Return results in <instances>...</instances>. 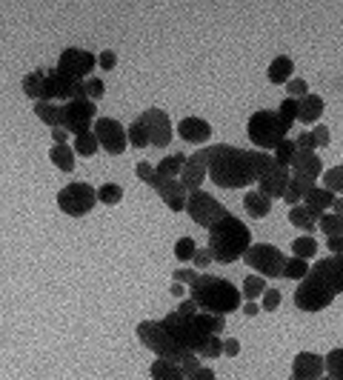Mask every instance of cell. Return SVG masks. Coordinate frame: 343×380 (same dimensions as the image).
Returning <instances> with one entry per match:
<instances>
[{
	"mask_svg": "<svg viewBox=\"0 0 343 380\" xmlns=\"http://www.w3.org/2000/svg\"><path fill=\"white\" fill-rule=\"evenodd\" d=\"M292 72H295L292 58L280 54V58H275V61L269 63V83H275V86H286V83L292 81Z\"/></svg>",
	"mask_w": 343,
	"mask_h": 380,
	"instance_id": "cell-25",
	"label": "cell"
},
{
	"mask_svg": "<svg viewBox=\"0 0 343 380\" xmlns=\"http://www.w3.org/2000/svg\"><path fill=\"white\" fill-rule=\"evenodd\" d=\"M189 192H195V189H200V183L206 180V166L200 163V160H195V158H186V163H183V169H180V178H178Z\"/></svg>",
	"mask_w": 343,
	"mask_h": 380,
	"instance_id": "cell-23",
	"label": "cell"
},
{
	"mask_svg": "<svg viewBox=\"0 0 343 380\" xmlns=\"http://www.w3.org/2000/svg\"><path fill=\"white\" fill-rule=\"evenodd\" d=\"M186 212L198 226H206V229H212L218 220H223L229 212L226 206L218 203L212 195H206L203 189H195V192H189V200H186Z\"/></svg>",
	"mask_w": 343,
	"mask_h": 380,
	"instance_id": "cell-8",
	"label": "cell"
},
{
	"mask_svg": "<svg viewBox=\"0 0 343 380\" xmlns=\"http://www.w3.org/2000/svg\"><path fill=\"white\" fill-rule=\"evenodd\" d=\"M323 189H329L335 198L343 195V166H332L323 172Z\"/></svg>",
	"mask_w": 343,
	"mask_h": 380,
	"instance_id": "cell-36",
	"label": "cell"
},
{
	"mask_svg": "<svg viewBox=\"0 0 343 380\" xmlns=\"http://www.w3.org/2000/svg\"><path fill=\"white\" fill-rule=\"evenodd\" d=\"M223 355H226V357H238V355H240V344H238L235 337L223 340Z\"/></svg>",
	"mask_w": 343,
	"mask_h": 380,
	"instance_id": "cell-56",
	"label": "cell"
},
{
	"mask_svg": "<svg viewBox=\"0 0 343 380\" xmlns=\"http://www.w3.org/2000/svg\"><path fill=\"white\" fill-rule=\"evenodd\" d=\"M292 252H295V257H300V260H312L315 255H318V240L312 237V235H303V237H298L295 243H292Z\"/></svg>",
	"mask_w": 343,
	"mask_h": 380,
	"instance_id": "cell-33",
	"label": "cell"
},
{
	"mask_svg": "<svg viewBox=\"0 0 343 380\" xmlns=\"http://www.w3.org/2000/svg\"><path fill=\"white\" fill-rule=\"evenodd\" d=\"M94 120H98V106L86 98H74L69 103H63V129L69 135H83V131H92Z\"/></svg>",
	"mask_w": 343,
	"mask_h": 380,
	"instance_id": "cell-11",
	"label": "cell"
},
{
	"mask_svg": "<svg viewBox=\"0 0 343 380\" xmlns=\"http://www.w3.org/2000/svg\"><path fill=\"white\" fill-rule=\"evenodd\" d=\"M34 115L41 118L49 129H61V126H63V106H61V103L37 101V103H34Z\"/></svg>",
	"mask_w": 343,
	"mask_h": 380,
	"instance_id": "cell-24",
	"label": "cell"
},
{
	"mask_svg": "<svg viewBox=\"0 0 343 380\" xmlns=\"http://www.w3.org/2000/svg\"><path fill=\"white\" fill-rule=\"evenodd\" d=\"M195 280H198L195 269H178L175 275H172V283H180V286H183V283H189V286H192Z\"/></svg>",
	"mask_w": 343,
	"mask_h": 380,
	"instance_id": "cell-50",
	"label": "cell"
},
{
	"mask_svg": "<svg viewBox=\"0 0 343 380\" xmlns=\"http://www.w3.org/2000/svg\"><path fill=\"white\" fill-rule=\"evenodd\" d=\"M98 66H101V69H114V66H118V54L109 52V49L101 52V54H98Z\"/></svg>",
	"mask_w": 343,
	"mask_h": 380,
	"instance_id": "cell-51",
	"label": "cell"
},
{
	"mask_svg": "<svg viewBox=\"0 0 343 380\" xmlns=\"http://www.w3.org/2000/svg\"><path fill=\"white\" fill-rule=\"evenodd\" d=\"M332 212H335L337 218H343V198H335V206H332Z\"/></svg>",
	"mask_w": 343,
	"mask_h": 380,
	"instance_id": "cell-61",
	"label": "cell"
},
{
	"mask_svg": "<svg viewBox=\"0 0 343 380\" xmlns=\"http://www.w3.org/2000/svg\"><path fill=\"white\" fill-rule=\"evenodd\" d=\"M243 206H246V215H249V218H266L272 212V200L266 195H260L258 189H255V192H246Z\"/></svg>",
	"mask_w": 343,
	"mask_h": 380,
	"instance_id": "cell-26",
	"label": "cell"
},
{
	"mask_svg": "<svg viewBox=\"0 0 343 380\" xmlns=\"http://www.w3.org/2000/svg\"><path fill=\"white\" fill-rule=\"evenodd\" d=\"M220 355H223V340H220V335L206 337L203 349L198 352V357H200V360H212V357H220Z\"/></svg>",
	"mask_w": 343,
	"mask_h": 380,
	"instance_id": "cell-44",
	"label": "cell"
},
{
	"mask_svg": "<svg viewBox=\"0 0 343 380\" xmlns=\"http://www.w3.org/2000/svg\"><path fill=\"white\" fill-rule=\"evenodd\" d=\"M149 372H152V380H186L178 363H169V360H160V357L152 363Z\"/></svg>",
	"mask_w": 343,
	"mask_h": 380,
	"instance_id": "cell-30",
	"label": "cell"
},
{
	"mask_svg": "<svg viewBox=\"0 0 343 380\" xmlns=\"http://www.w3.org/2000/svg\"><path fill=\"white\" fill-rule=\"evenodd\" d=\"M192 158L206 166V178H212L223 189H243L249 183H258L252 151L246 149L218 143V146H203Z\"/></svg>",
	"mask_w": 343,
	"mask_h": 380,
	"instance_id": "cell-1",
	"label": "cell"
},
{
	"mask_svg": "<svg viewBox=\"0 0 343 380\" xmlns=\"http://www.w3.org/2000/svg\"><path fill=\"white\" fill-rule=\"evenodd\" d=\"M83 92H86V98L94 103L98 98H103V94H106V86H103V81H101V78H94V74H92L89 81H83Z\"/></svg>",
	"mask_w": 343,
	"mask_h": 380,
	"instance_id": "cell-46",
	"label": "cell"
},
{
	"mask_svg": "<svg viewBox=\"0 0 343 380\" xmlns=\"http://www.w3.org/2000/svg\"><path fill=\"white\" fill-rule=\"evenodd\" d=\"M326 374V366H323V357L315 352H300L292 363V377L289 380H320Z\"/></svg>",
	"mask_w": 343,
	"mask_h": 380,
	"instance_id": "cell-18",
	"label": "cell"
},
{
	"mask_svg": "<svg viewBox=\"0 0 343 380\" xmlns=\"http://www.w3.org/2000/svg\"><path fill=\"white\" fill-rule=\"evenodd\" d=\"M246 135H249V140L260 151H275L286 140V129L278 120V112L260 109V112H255V115L249 118V123H246Z\"/></svg>",
	"mask_w": 343,
	"mask_h": 380,
	"instance_id": "cell-5",
	"label": "cell"
},
{
	"mask_svg": "<svg viewBox=\"0 0 343 380\" xmlns=\"http://www.w3.org/2000/svg\"><path fill=\"white\" fill-rule=\"evenodd\" d=\"M278 120L283 123V129L289 131L292 129V123L298 120V101H292V98H283V103L278 106Z\"/></svg>",
	"mask_w": 343,
	"mask_h": 380,
	"instance_id": "cell-37",
	"label": "cell"
},
{
	"mask_svg": "<svg viewBox=\"0 0 343 380\" xmlns=\"http://www.w3.org/2000/svg\"><path fill=\"white\" fill-rule=\"evenodd\" d=\"M94 203H98V189H92L89 183H69L57 192V209L69 218L89 215Z\"/></svg>",
	"mask_w": 343,
	"mask_h": 380,
	"instance_id": "cell-6",
	"label": "cell"
},
{
	"mask_svg": "<svg viewBox=\"0 0 343 380\" xmlns=\"http://www.w3.org/2000/svg\"><path fill=\"white\" fill-rule=\"evenodd\" d=\"M335 297L329 295V292H323L315 280H309V277H303L300 283H298V289H295V306L300 309V312H323L329 306Z\"/></svg>",
	"mask_w": 343,
	"mask_h": 380,
	"instance_id": "cell-14",
	"label": "cell"
},
{
	"mask_svg": "<svg viewBox=\"0 0 343 380\" xmlns=\"http://www.w3.org/2000/svg\"><path fill=\"white\" fill-rule=\"evenodd\" d=\"M189 380H218V377H215V372L209 369V366H200V369H198L192 377H189Z\"/></svg>",
	"mask_w": 343,
	"mask_h": 380,
	"instance_id": "cell-58",
	"label": "cell"
},
{
	"mask_svg": "<svg viewBox=\"0 0 343 380\" xmlns=\"http://www.w3.org/2000/svg\"><path fill=\"white\" fill-rule=\"evenodd\" d=\"M289 180H292V172L275 160V163H272V166L258 178V192L266 195L269 200L283 198V195H286V186H289Z\"/></svg>",
	"mask_w": 343,
	"mask_h": 380,
	"instance_id": "cell-17",
	"label": "cell"
},
{
	"mask_svg": "<svg viewBox=\"0 0 343 380\" xmlns=\"http://www.w3.org/2000/svg\"><path fill=\"white\" fill-rule=\"evenodd\" d=\"M49 160L61 169V172H72L74 169V151H72V146H52L49 149Z\"/></svg>",
	"mask_w": 343,
	"mask_h": 380,
	"instance_id": "cell-31",
	"label": "cell"
},
{
	"mask_svg": "<svg viewBox=\"0 0 343 380\" xmlns=\"http://www.w3.org/2000/svg\"><path fill=\"white\" fill-rule=\"evenodd\" d=\"M252 246V229L246 226L240 218L226 215L223 220H218L212 229H209V246L212 260L218 263H235L240 260Z\"/></svg>",
	"mask_w": 343,
	"mask_h": 380,
	"instance_id": "cell-2",
	"label": "cell"
},
{
	"mask_svg": "<svg viewBox=\"0 0 343 380\" xmlns=\"http://www.w3.org/2000/svg\"><path fill=\"white\" fill-rule=\"evenodd\" d=\"M92 135L98 138V143L103 146V151H109V155H123L129 140H126V129L112 120V118H98L92 126Z\"/></svg>",
	"mask_w": 343,
	"mask_h": 380,
	"instance_id": "cell-12",
	"label": "cell"
},
{
	"mask_svg": "<svg viewBox=\"0 0 343 380\" xmlns=\"http://www.w3.org/2000/svg\"><path fill=\"white\" fill-rule=\"evenodd\" d=\"M323 109H326V103H323L320 94H312V92H309V94H303V98L298 101V120H300V123H306V126H312V123L320 120Z\"/></svg>",
	"mask_w": 343,
	"mask_h": 380,
	"instance_id": "cell-21",
	"label": "cell"
},
{
	"mask_svg": "<svg viewBox=\"0 0 343 380\" xmlns=\"http://www.w3.org/2000/svg\"><path fill=\"white\" fill-rule=\"evenodd\" d=\"M46 69H34L23 78V94L32 101H43V86H46Z\"/></svg>",
	"mask_w": 343,
	"mask_h": 380,
	"instance_id": "cell-27",
	"label": "cell"
},
{
	"mask_svg": "<svg viewBox=\"0 0 343 380\" xmlns=\"http://www.w3.org/2000/svg\"><path fill=\"white\" fill-rule=\"evenodd\" d=\"M98 149H101V143H98V138H94L92 131H83V135H78L74 143H72V151H74V155H81V158L98 155Z\"/></svg>",
	"mask_w": 343,
	"mask_h": 380,
	"instance_id": "cell-32",
	"label": "cell"
},
{
	"mask_svg": "<svg viewBox=\"0 0 343 380\" xmlns=\"http://www.w3.org/2000/svg\"><path fill=\"white\" fill-rule=\"evenodd\" d=\"M278 306H280V292H278V289H266V292H263L260 309H263V312H275Z\"/></svg>",
	"mask_w": 343,
	"mask_h": 380,
	"instance_id": "cell-48",
	"label": "cell"
},
{
	"mask_svg": "<svg viewBox=\"0 0 343 380\" xmlns=\"http://www.w3.org/2000/svg\"><path fill=\"white\" fill-rule=\"evenodd\" d=\"M309 275V263L306 260H300V257H289L286 260V269H283V277H289V280H303Z\"/></svg>",
	"mask_w": 343,
	"mask_h": 380,
	"instance_id": "cell-39",
	"label": "cell"
},
{
	"mask_svg": "<svg viewBox=\"0 0 343 380\" xmlns=\"http://www.w3.org/2000/svg\"><path fill=\"white\" fill-rule=\"evenodd\" d=\"M320 380H332V377H329V374H323V377H320Z\"/></svg>",
	"mask_w": 343,
	"mask_h": 380,
	"instance_id": "cell-63",
	"label": "cell"
},
{
	"mask_svg": "<svg viewBox=\"0 0 343 380\" xmlns=\"http://www.w3.org/2000/svg\"><path fill=\"white\" fill-rule=\"evenodd\" d=\"M195 252H198V246H195V240L192 237H180L178 243H175V257L178 260H192L195 257Z\"/></svg>",
	"mask_w": 343,
	"mask_h": 380,
	"instance_id": "cell-45",
	"label": "cell"
},
{
	"mask_svg": "<svg viewBox=\"0 0 343 380\" xmlns=\"http://www.w3.org/2000/svg\"><path fill=\"white\" fill-rule=\"evenodd\" d=\"M289 169H292V178H303V180H312V183L323 175L320 158L315 155V151H300V149H298V155H295Z\"/></svg>",
	"mask_w": 343,
	"mask_h": 380,
	"instance_id": "cell-19",
	"label": "cell"
},
{
	"mask_svg": "<svg viewBox=\"0 0 343 380\" xmlns=\"http://www.w3.org/2000/svg\"><path fill=\"white\" fill-rule=\"evenodd\" d=\"M52 140H54V146H63L66 140H69V131L61 126V129H52Z\"/></svg>",
	"mask_w": 343,
	"mask_h": 380,
	"instance_id": "cell-59",
	"label": "cell"
},
{
	"mask_svg": "<svg viewBox=\"0 0 343 380\" xmlns=\"http://www.w3.org/2000/svg\"><path fill=\"white\" fill-rule=\"evenodd\" d=\"M183 163H186V155H180V151H175V155H166V158L155 166V175H160V178H166V180H175V178H180Z\"/></svg>",
	"mask_w": 343,
	"mask_h": 380,
	"instance_id": "cell-28",
	"label": "cell"
},
{
	"mask_svg": "<svg viewBox=\"0 0 343 380\" xmlns=\"http://www.w3.org/2000/svg\"><path fill=\"white\" fill-rule=\"evenodd\" d=\"M141 120H143V126H146V131H149V143L152 146H158V149H166L169 143H172V120H169V115L163 109H146L143 115H141Z\"/></svg>",
	"mask_w": 343,
	"mask_h": 380,
	"instance_id": "cell-15",
	"label": "cell"
},
{
	"mask_svg": "<svg viewBox=\"0 0 343 380\" xmlns=\"http://www.w3.org/2000/svg\"><path fill=\"white\" fill-rule=\"evenodd\" d=\"M243 260L249 263L260 277H283V269H286V255L272 243H252L249 252L243 255Z\"/></svg>",
	"mask_w": 343,
	"mask_h": 380,
	"instance_id": "cell-7",
	"label": "cell"
},
{
	"mask_svg": "<svg viewBox=\"0 0 343 380\" xmlns=\"http://www.w3.org/2000/svg\"><path fill=\"white\" fill-rule=\"evenodd\" d=\"M178 135H180V140H186V143L200 146V143H206L209 138H212V126H209L206 120H200V118H183V120L178 123Z\"/></svg>",
	"mask_w": 343,
	"mask_h": 380,
	"instance_id": "cell-20",
	"label": "cell"
},
{
	"mask_svg": "<svg viewBox=\"0 0 343 380\" xmlns=\"http://www.w3.org/2000/svg\"><path fill=\"white\" fill-rule=\"evenodd\" d=\"M149 186L155 189V192L160 195V200L172 209V212H186V200H189V189L175 178V180H166L160 175H155L149 180Z\"/></svg>",
	"mask_w": 343,
	"mask_h": 380,
	"instance_id": "cell-16",
	"label": "cell"
},
{
	"mask_svg": "<svg viewBox=\"0 0 343 380\" xmlns=\"http://www.w3.org/2000/svg\"><path fill=\"white\" fill-rule=\"evenodd\" d=\"M286 92H289V98H292V101H300L303 94H309V86H306V81L292 78L289 83H286Z\"/></svg>",
	"mask_w": 343,
	"mask_h": 380,
	"instance_id": "cell-47",
	"label": "cell"
},
{
	"mask_svg": "<svg viewBox=\"0 0 343 380\" xmlns=\"http://www.w3.org/2000/svg\"><path fill=\"white\" fill-rule=\"evenodd\" d=\"M189 295L198 303V309L206 315H229L240 309V289L229 280L215 275H198V280L189 286Z\"/></svg>",
	"mask_w": 343,
	"mask_h": 380,
	"instance_id": "cell-3",
	"label": "cell"
},
{
	"mask_svg": "<svg viewBox=\"0 0 343 380\" xmlns=\"http://www.w3.org/2000/svg\"><path fill=\"white\" fill-rule=\"evenodd\" d=\"M318 226L323 232H326V237H337V235H343V218H337L335 212H326L320 220H318Z\"/></svg>",
	"mask_w": 343,
	"mask_h": 380,
	"instance_id": "cell-43",
	"label": "cell"
},
{
	"mask_svg": "<svg viewBox=\"0 0 343 380\" xmlns=\"http://www.w3.org/2000/svg\"><path fill=\"white\" fill-rule=\"evenodd\" d=\"M295 146H298L300 151H315V149H318L312 131H303V135H298V138H295Z\"/></svg>",
	"mask_w": 343,
	"mask_h": 380,
	"instance_id": "cell-49",
	"label": "cell"
},
{
	"mask_svg": "<svg viewBox=\"0 0 343 380\" xmlns=\"http://www.w3.org/2000/svg\"><path fill=\"white\" fill-rule=\"evenodd\" d=\"M306 277L315 280L318 286L323 292H329L332 297L343 295V255H329V257L318 260Z\"/></svg>",
	"mask_w": 343,
	"mask_h": 380,
	"instance_id": "cell-9",
	"label": "cell"
},
{
	"mask_svg": "<svg viewBox=\"0 0 343 380\" xmlns=\"http://www.w3.org/2000/svg\"><path fill=\"white\" fill-rule=\"evenodd\" d=\"M312 135H315V143H318V146H329V140H332L326 126H315V129H312Z\"/></svg>",
	"mask_w": 343,
	"mask_h": 380,
	"instance_id": "cell-54",
	"label": "cell"
},
{
	"mask_svg": "<svg viewBox=\"0 0 343 380\" xmlns=\"http://www.w3.org/2000/svg\"><path fill=\"white\" fill-rule=\"evenodd\" d=\"M263 292H266V277H260V275H249V277L243 280V297H246V300L263 297Z\"/></svg>",
	"mask_w": 343,
	"mask_h": 380,
	"instance_id": "cell-40",
	"label": "cell"
},
{
	"mask_svg": "<svg viewBox=\"0 0 343 380\" xmlns=\"http://www.w3.org/2000/svg\"><path fill=\"white\" fill-rule=\"evenodd\" d=\"M289 220L298 226V229H306V232H312L315 226H318V220L309 215L306 206H292V209H289Z\"/></svg>",
	"mask_w": 343,
	"mask_h": 380,
	"instance_id": "cell-35",
	"label": "cell"
},
{
	"mask_svg": "<svg viewBox=\"0 0 343 380\" xmlns=\"http://www.w3.org/2000/svg\"><path fill=\"white\" fill-rule=\"evenodd\" d=\"M175 312H178V315H183V317H192V315H198L200 309H198V303H195L192 297H189V300H183V303H180V306H178Z\"/></svg>",
	"mask_w": 343,
	"mask_h": 380,
	"instance_id": "cell-52",
	"label": "cell"
},
{
	"mask_svg": "<svg viewBox=\"0 0 343 380\" xmlns=\"http://www.w3.org/2000/svg\"><path fill=\"white\" fill-rule=\"evenodd\" d=\"M57 69H61L63 74H69L72 81H89L92 72L98 69V54H92L86 49H78V46H69L61 52V58H57Z\"/></svg>",
	"mask_w": 343,
	"mask_h": 380,
	"instance_id": "cell-10",
	"label": "cell"
},
{
	"mask_svg": "<svg viewBox=\"0 0 343 380\" xmlns=\"http://www.w3.org/2000/svg\"><path fill=\"white\" fill-rule=\"evenodd\" d=\"M303 206L309 209V215L315 218V220H320L323 215H326V209L329 206H335V195L329 192V189H323V186H315L312 192L303 198Z\"/></svg>",
	"mask_w": 343,
	"mask_h": 380,
	"instance_id": "cell-22",
	"label": "cell"
},
{
	"mask_svg": "<svg viewBox=\"0 0 343 380\" xmlns=\"http://www.w3.org/2000/svg\"><path fill=\"white\" fill-rule=\"evenodd\" d=\"M192 260H195V266H198V269H206V266L212 263V252H209V249H198Z\"/></svg>",
	"mask_w": 343,
	"mask_h": 380,
	"instance_id": "cell-55",
	"label": "cell"
},
{
	"mask_svg": "<svg viewBox=\"0 0 343 380\" xmlns=\"http://www.w3.org/2000/svg\"><path fill=\"white\" fill-rule=\"evenodd\" d=\"M323 366H326V374L332 380H343V349H332L323 357Z\"/></svg>",
	"mask_w": 343,
	"mask_h": 380,
	"instance_id": "cell-38",
	"label": "cell"
},
{
	"mask_svg": "<svg viewBox=\"0 0 343 380\" xmlns=\"http://www.w3.org/2000/svg\"><path fill=\"white\" fill-rule=\"evenodd\" d=\"M135 175H138L143 183H149L152 178H155V166H149V163H138V166H135Z\"/></svg>",
	"mask_w": 343,
	"mask_h": 380,
	"instance_id": "cell-53",
	"label": "cell"
},
{
	"mask_svg": "<svg viewBox=\"0 0 343 380\" xmlns=\"http://www.w3.org/2000/svg\"><path fill=\"white\" fill-rule=\"evenodd\" d=\"M138 340L146 349L155 352L160 360H169V363H178V366L189 355H192V352H186L175 337H172V332L163 326L160 320H143L138 326Z\"/></svg>",
	"mask_w": 343,
	"mask_h": 380,
	"instance_id": "cell-4",
	"label": "cell"
},
{
	"mask_svg": "<svg viewBox=\"0 0 343 380\" xmlns=\"http://www.w3.org/2000/svg\"><path fill=\"white\" fill-rule=\"evenodd\" d=\"M126 140H129V146H135V149H146L149 146V131H146V126H143L141 118L126 129Z\"/></svg>",
	"mask_w": 343,
	"mask_h": 380,
	"instance_id": "cell-34",
	"label": "cell"
},
{
	"mask_svg": "<svg viewBox=\"0 0 343 380\" xmlns=\"http://www.w3.org/2000/svg\"><path fill=\"white\" fill-rule=\"evenodd\" d=\"M78 98V81H72L69 74H63L61 69H52L46 74V86H43V101L46 103H69Z\"/></svg>",
	"mask_w": 343,
	"mask_h": 380,
	"instance_id": "cell-13",
	"label": "cell"
},
{
	"mask_svg": "<svg viewBox=\"0 0 343 380\" xmlns=\"http://www.w3.org/2000/svg\"><path fill=\"white\" fill-rule=\"evenodd\" d=\"M272 155H275V160H278L280 166L289 169V166H292V160H295V155H298V146H295V140L286 138V140H283V143L272 151Z\"/></svg>",
	"mask_w": 343,
	"mask_h": 380,
	"instance_id": "cell-41",
	"label": "cell"
},
{
	"mask_svg": "<svg viewBox=\"0 0 343 380\" xmlns=\"http://www.w3.org/2000/svg\"><path fill=\"white\" fill-rule=\"evenodd\" d=\"M172 295H175V297L183 295V286H180V283H172Z\"/></svg>",
	"mask_w": 343,
	"mask_h": 380,
	"instance_id": "cell-62",
	"label": "cell"
},
{
	"mask_svg": "<svg viewBox=\"0 0 343 380\" xmlns=\"http://www.w3.org/2000/svg\"><path fill=\"white\" fill-rule=\"evenodd\" d=\"M98 200H101L103 206L121 203V200H123V189H121L118 183H103V186L98 189Z\"/></svg>",
	"mask_w": 343,
	"mask_h": 380,
	"instance_id": "cell-42",
	"label": "cell"
},
{
	"mask_svg": "<svg viewBox=\"0 0 343 380\" xmlns=\"http://www.w3.org/2000/svg\"><path fill=\"white\" fill-rule=\"evenodd\" d=\"M315 189V183L312 180H303V178H292L289 180V186H286V195H283V200L289 203V206H298L303 198H306L309 192Z\"/></svg>",
	"mask_w": 343,
	"mask_h": 380,
	"instance_id": "cell-29",
	"label": "cell"
},
{
	"mask_svg": "<svg viewBox=\"0 0 343 380\" xmlns=\"http://www.w3.org/2000/svg\"><path fill=\"white\" fill-rule=\"evenodd\" d=\"M326 249H329L332 255H343V235L329 237V240H326Z\"/></svg>",
	"mask_w": 343,
	"mask_h": 380,
	"instance_id": "cell-57",
	"label": "cell"
},
{
	"mask_svg": "<svg viewBox=\"0 0 343 380\" xmlns=\"http://www.w3.org/2000/svg\"><path fill=\"white\" fill-rule=\"evenodd\" d=\"M243 312L249 315V317H255V315L260 312V303H255V300H246V303H243Z\"/></svg>",
	"mask_w": 343,
	"mask_h": 380,
	"instance_id": "cell-60",
	"label": "cell"
}]
</instances>
